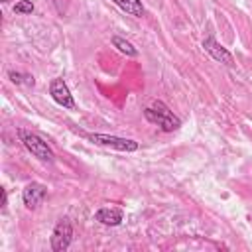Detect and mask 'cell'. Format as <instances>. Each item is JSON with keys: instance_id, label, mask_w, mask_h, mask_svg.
Segmentation results:
<instances>
[{"instance_id": "7a4b0ae2", "label": "cell", "mask_w": 252, "mask_h": 252, "mask_svg": "<svg viewBox=\"0 0 252 252\" xmlns=\"http://www.w3.org/2000/svg\"><path fill=\"white\" fill-rule=\"evenodd\" d=\"M22 144L26 146L28 152H32V156H35L41 161H51L53 159V152L47 146V142H43L37 134H30V132H20Z\"/></svg>"}, {"instance_id": "8992f818", "label": "cell", "mask_w": 252, "mask_h": 252, "mask_svg": "<svg viewBox=\"0 0 252 252\" xmlns=\"http://www.w3.org/2000/svg\"><path fill=\"white\" fill-rule=\"evenodd\" d=\"M45 197H47V187L43 183H37V181L26 185V189L22 193V201L28 209H37Z\"/></svg>"}, {"instance_id": "52a82bcc", "label": "cell", "mask_w": 252, "mask_h": 252, "mask_svg": "<svg viewBox=\"0 0 252 252\" xmlns=\"http://www.w3.org/2000/svg\"><path fill=\"white\" fill-rule=\"evenodd\" d=\"M203 49H205L215 61H220V63H224V65H232V63H234V61H232V55H230L213 35H209V37L203 39Z\"/></svg>"}, {"instance_id": "277c9868", "label": "cell", "mask_w": 252, "mask_h": 252, "mask_svg": "<svg viewBox=\"0 0 252 252\" xmlns=\"http://www.w3.org/2000/svg\"><path fill=\"white\" fill-rule=\"evenodd\" d=\"M87 138L93 144L98 146H106L118 152H136L138 150V142L128 140V138H118V136H108V134H87Z\"/></svg>"}, {"instance_id": "6da1fadb", "label": "cell", "mask_w": 252, "mask_h": 252, "mask_svg": "<svg viewBox=\"0 0 252 252\" xmlns=\"http://www.w3.org/2000/svg\"><path fill=\"white\" fill-rule=\"evenodd\" d=\"M144 116H146L148 122L159 126L163 132H173V130H177L181 126V120L161 100H156L152 106L144 108Z\"/></svg>"}, {"instance_id": "9c48e42d", "label": "cell", "mask_w": 252, "mask_h": 252, "mask_svg": "<svg viewBox=\"0 0 252 252\" xmlns=\"http://www.w3.org/2000/svg\"><path fill=\"white\" fill-rule=\"evenodd\" d=\"M122 12H126L128 16H136V18H142L144 16V6H142V0H112Z\"/></svg>"}, {"instance_id": "ba28073f", "label": "cell", "mask_w": 252, "mask_h": 252, "mask_svg": "<svg viewBox=\"0 0 252 252\" xmlns=\"http://www.w3.org/2000/svg\"><path fill=\"white\" fill-rule=\"evenodd\" d=\"M122 217H124V213H122V209H118V207H102V209H98V211L94 213V219H96L98 222L106 224V226H116V224H120V222H122Z\"/></svg>"}, {"instance_id": "30bf717a", "label": "cell", "mask_w": 252, "mask_h": 252, "mask_svg": "<svg viewBox=\"0 0 252 252\" xmlns=\"http://www.w3.org/2000/svg\"><path fill=\"white\" fill-rule=\"evenodd\" d=\"M112 45H114L120 53L128 55V57H136V55H138V49H136L130 41H126V39H122V37H118V35H114V37H112Z\"/></svg>"}, {"instance_id": "5b68a950", "label": "cell", "mask_w": 252, "mask_h": 252, "mask_svg": "<svg viewBox=\"0 0 252 252\" xmlns=\"http://www.w3.org/2000/svg\"><path fill=\"white\" fill-rule=\"evenodd\" d=\"M49 94H51V98H53L59 106H63V108H73V106H75L73 94H71V91H69V87L65 85L63 79H53V81H51V85H49Z\"/></svg>"}, {"instance_id": "4fadbf2b", "label": "cell", "mask_w": 252, "mask_h": 252, "mask_svg": "<svg viewBox=\"0 0 252 252\" xmlns=\"http://www.w3.org/2000/svg\"><path fill=\"white\" fill-rule=\"evenodd\" d=\"M8 203V195H6V189H2V207H6Z\"/></svg>"}, {"instance_id": "8fae6325", "label": "cell", "mask_w": 252, "mask_h": 252, "mask_svg": "<svg viewBox=\"0 0 252 252\" xmlns=\"http://www.w3.org/2000/svg\"><path fill=\"white\" fill-rule=\"evenodd\" d=\"M10 81L16 83V85H28V87H33V77L28 75V73H18V71H10L8 73Z\"/></svg>"}, {"instance_id": "7c38bea8", "label": "cell", "mask_w": 252, "mask_h": 252, "mask_svg": "<svg viewBox=\"0 0 252 252\" xmlns=\"http://www.w3.org/2000/svg\"><path fill=\"white\" fill-rule=\"evenodd\" d=\"M14 12H16V14H32V12H33V2H30V0H20V2H16Z\"/></svg>"}, {"instance_id": "3957f363", "label": "cell", "mask_w": 252, "mask_h": 252, "mask_svg": "<svg viewBox=\"0 0 252 252\" xmlns=\"http://www.w3.org/2000/svg\"><path fill=\"white\" fill-rule=\"evenodd\" d=\"M73 240V226H71V220L69 219H59L53 232H51V250L55 252H63L69 248Z\"/></svg>"}, {"instance_id": "5bb4252c", "label": "cell", "mask_w": 252, "mask_h": 252, "mask_svg": "<svg viewBox=\"0 0 252 252\" xmlns=\"http://www.w3.org/2000/svg\"><path fill=\"white\" fill-rule=\"evenodd\" d=\"M2 2H4V4H6V2H10V0H2Z\"/></svg>"}]
</instances>
